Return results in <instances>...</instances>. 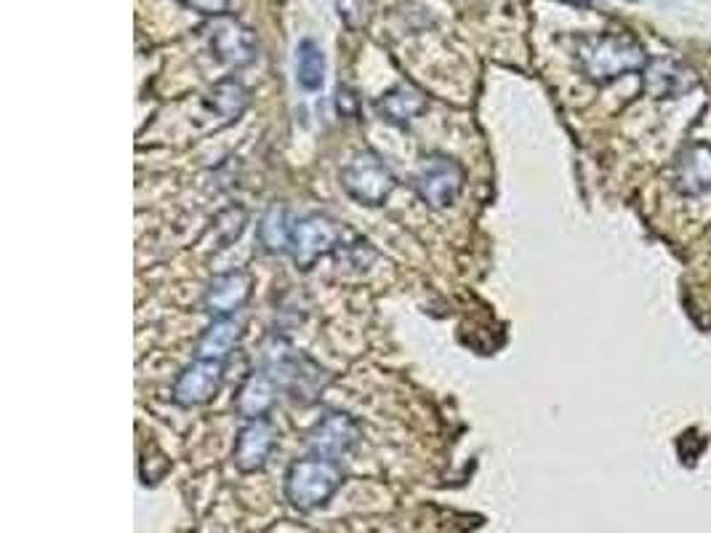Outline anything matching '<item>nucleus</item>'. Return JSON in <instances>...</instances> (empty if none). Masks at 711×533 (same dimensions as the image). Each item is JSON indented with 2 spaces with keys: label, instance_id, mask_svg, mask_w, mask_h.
<instances>
[{
  "label": "nucleus",
  "instance_id": "f257e3e1",
  "mask_svg": "<svg viewBox=\"0 0 711 533\" xmlns=\"http://www.w3.org/2000/svg\"><path fill=\"white\" fill-rule=\"evenodd\" d=\"M575 59L590 81L610 83L631 76V72H642L651 57L645 54L642 43L627 33H597L579 38Z\"/></svg>",
  "mask_w": 711,
  "mask_h": 533
},
{
  "label": "nucleus",
  "instance_id": "39448f33",
  "mask_svg": "<svg viewBox=\"0 0 711 533\" xmlns=\"http://www.w3.org/2000/svg\"><path fill=\"white\" fill-rule=\"evenodd\" d=\"M413 187L429 208H451L464 187L462 163L447 155H429L416 171Z\"/></svg>",
  "mask_w": 711,
  "mask_h": 533
},
{
  "label": "nucleus",
  "instance_id": "6ab92c4d",
  "mask_svg": "<svg viewBox=\"0 0 711 533\" xmlns=\"http://www.w3.org/2000/svg\"><path fill=\"white\" fill-rule=\"evenodd\" d=\"M291 219H288V208L283 204H272L267 208V213L261 217L259 224V241L269 254L278 251H288V241H291Z\"/></svg>",
  "mask_w": 711,
  "mask_h": 533
},
{
  "label": "nucleus",
  "instance_id": "f03ea898",
  "mask_svg": "<svg viewBox=\"0 0 711 533\" xmlns=\"http://www.w3.org/2000/svg\"><path fill=\"white\" fill-rule=\"evenodd\" d=\"M341 483H345V472L334 459H299L285 472V499L302 512L317 510L334 499Z\"/></svg>",
  "mask_w": 711,
  "mask_h": 533
},
{
  "label": "nucleus",
  "instance_id": "423d86ee",
  "mask_svg": "<svg viewBox=\"0 0 711 533\" xmlns=\"http://www.w3.org/2000/svg\"><path fill=\"white\" fill-rule=\"evenodd\" d=\"M336 246H339V227L334 219L323 217V213H306L293 222L288 254L302 269L315 267Z\"/></svg>",
  "mask_w": 711,
  "mask_h": 533
},
{
  "label": "nucleus",
  "instance_id": "f3484780",
  "mask_svg": "<svg viewBox=\"0 0 711 533\" xmlns=\"http://www.w3.org/2000/svg\"><path fill=\"white\" fill-rule=\"evenodd\" d=\"M245 104H248V91H245L235 78H226V81L217 83L211 94L206 96V107L211 109L217 118H222V126H230L232 120L241 118Z\"/></svg>",
  "mask_w": 711,
  "mask_h": 533
},
{
  "label": "nucleus",
  "instance_id": "20e7f679",
  "mask_svg": "<svg viewBox=\"0 0 711 533\" xmlns=\"http://www.w3.org/2000/svg\"><path fill=\"white\" fill-rule=\"evenodd\" d=\"M267 371L269 376L278 382L280 390L291 392V397L296 401L310 403L326 390V384L330 382V376L315 360H310L306 355L293 352V349L280 347L275 352H269L267 360Z\"/></svg>",
  "mask_w": 711,
  "mask_h": 533
},
{
  "label": "nucleus",
  "instance_id": "0eeeda50",
  "mask_svg": "<svg viewBox=\"0 0 711 533\" xmlns=\"http://www.w3.org/2000/svg\"><path fill=\"white\" fill-rule=\"evenodd\" d=\"M224 382V363L222 360L198 358L179 373L174 384V401L184 408L206 406L208 401L219 395Z\"/></svg>",
  "mask_w": 711,
  "mask_h": 533
},
{
  "label": "nucleus",
  "instance_id": "aec40b11",
  "mask_svg": "<svg viewBox=\"0 0 711 533\" xmlns=\"http://www.w3.org/2000/svg\"><path fill=\"white\" fill-rule=\"evenodd\" d=\"M336 5L347 27L360 30L371 20V0H336Z\"/></svg>",
  "mask_w": 711,
  "mask_h": 533
},
{
  "label": "nucleus",
  "instance_id": "f8f14e48",
  "mask_svg": "<svg viewBox=\"0 0 711 533\" xmlns=\"http://www.w3.org/2000/svg\"><path fill=\"white\" fill-rule=\"evenodd\" d=\"M674 187L679 195L698 198L711 193V144L692 142L685 147L674 163Z\"/></svg>",
  "mask_w": 711,
  "mask_h": 533
},
{
  "label": "nucleus",
  "instance_id": "9d476101",
  "mask_svg": "<svg viewBox=\"0 0 711 533\" xmlns=\"http://www.w3.org/2000/svg\"><path fill=\"white\" fill-rule=\"evenodd\" d=\"M211 51L226 67H245L259 57V40L254 30L224 16L211 27Z\"/></svg>",
  "mask_w": 711,
  "mask_h": 533
},
{
  "label": "nucleus",
  "instance_id": "7ed1b4c3",
  "mask_svg": "<svg viewBox=\"0 0 711 533\" xmlns=\"http://www.w3.org/2000/svg\"><path fill=\"white\" fill-rule=\"evenodd\" d=\"M341 187L360 206L376 208L384 206L389 195L395 193L397 176L376 152L363 150L341 169Z\"/></svg>",
  "mask_w": 711,
  "mask_h": 533
},
{
  "label": "nucleus",
  "instance_id": "412c9836",
  "mask_svg": "<svg viewBox=\"0 0 711 533\" xmlns=\"http://www.w3.org/2000/svg\"><path fill=\"white\" fill-rule=\"evenodd\" d=\"M182 5H187V9L198 11V14H206V16H224L226 11H230L232 0H179Z\"/></svg>",
  "mask_w": 711,
  "mask_h": 533
},
{
  "label": "nucleus",
  "instance_id": "1a4fd4ad",
  "mask_svg": "<svg viewBox=\"0 0 711 533\" xmlns=\"http://www.w3.org/2000/svg\"><path fill=\"white\" fill-rule=\"evenodd\" d=\"M360 440V425L358 419H352L349 414H341V410H334V414L323 416L315 425V430L310 432V445L312 456L323 459H341L347 456L349 451L354 449V443Z\"/></svg>",
  "mask_w": 711,
  "mask_h": 533
},
{
  "label": "nucleus",
  "instance_id": "a211bd4d",
  "mask_svg": "<svg viewBox=\"0 0 711 533\" xmlns=\"http://www.w3.org/2000/svg\"><path fill=\"white\" fill-rule=\"evenodd\" d=\"M296 83L304 91H320L326 83V54L312 38L296 46Z\"/></svg>",
  "mask_w": 711,
  "mask_h": 533
},
{
  "label": "nucleus",
  "instance_id": "9b49d317",
  "mask_svg": "<svg viewBox=\"0 0 711 533\" xmlns=\"http://www.w3.org/2000/svg\"><path fill=\"white\" fill-rule=\"evenodd\" d=\"M254 293V278L243 269H232V273H222L211 280L203 293V308L208 315L217 317H232L237 310Z\"/></svg>",
  "mask_w": 711,
  "mask_h": 533
},
{
  "label": "nucleus",
  "instance_id": "dca6fc26",
  "mask_svg": "<svg viewBox=\"0 0 711 533\" xmlns=\"http://www.w3.org/2000/svg\"><path fill=\"white\" fill-rule=\"evenodd\" d=\"M243 339V323L235 317H217L198 341V358L224 360Z\"/></svg>",
  "mask_w": 711,
  "mask_h": 533
},
{
  "label": "nucleus",
  "instance_id": "4468645a",
  "mask_svg": "<svg viewBox=\"0 0 711 533\" xmlns=\"http://www.w3.org/2000/svg\"><path fill=\"white\" fill-rule=\"evenodd\" d=\"M278 382L269 376V371L250 373L243 382V387L237 390L235 410L245 419H265L267 410L278 401Z\"/></svg>",
  "mask_w": 711,
  "mask_h": 533
},
{
  "label": "nucleus",
  "instance_id": "6e6552de",
  "mask_svg": "<svg viewBox=\"0 0 711 533\" xmlns=\"http://www.w3.org/2000/svg\"><path fill=\"white\" fill-rule=\"evenodd\" d=\"M642 81H645L648 94L655 100H679V96H688L690 91L698 89L696 70L672 57L648 59Z\"/></svg>",
  "mask_w": 711,
  "mask_h": 533
},
{
  "label": "nucleus",
  "instance_id": "2eb2a0df",
  "mask_svg": "<svg viewBox=\"0 0 711 533\" xmlns=\"http://www.w3.org/2000/svg\"><path fill=\"white\" fill-rule=\"evenodd\" d=\"M376 109L384 115V120L395 126H410L427 109V96L413 85H395L376 100Z\"/></svg>",
  "mask_w": 711,
  "mask_h": 533
},
{
  "label": "nucleus",
  "instance_id": "4be33fe9",
  "mask_svg": "<svg viewBox=\"0 0 711 533\" xmlns=\"http://www.w3.org/2000/svg\"><path fill=\"white\" fill-rule=\"evenodd\" d=\"M566 3H573V5H590L592 0H566Z\"/></svg>",
  "mask_w": 711,
  "mask_h": 533
},
{
  "label": "nucleus",
  "instance_id": "ddd939ff",
  "mask_svg": "<svg viewBox=\"0 0 711 533\" xmlns=\"http://www.w3.org/2000/svg\"><path fill=\"white\" fill-rule=\"evenodd\" d=\"M275 449V427L267 419H248V425L237 432L235 456L237 470L256 472L267 464L269 453Z\"/></svg>",
  "mask_w": 711,
  "mask_h": 533
}]
</instances>
